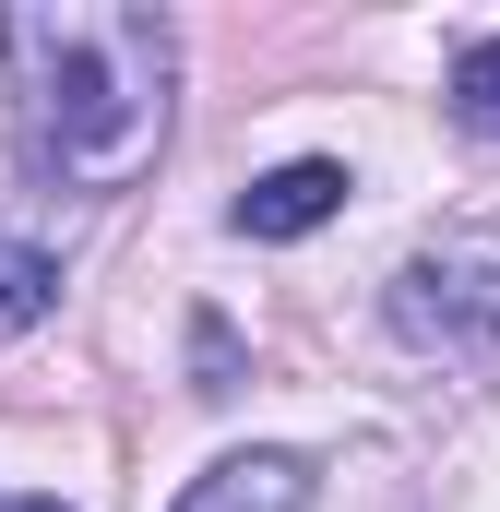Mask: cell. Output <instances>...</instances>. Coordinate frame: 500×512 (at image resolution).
Listing matches in <instances>:
<instances>
[{
    "label": "cell",
    "mask_w": 500,
    "mask_h": 512,
    "mask_svg": "<svg viewBox=\"0 0 500 512\" xmlns=\"http://www.w3.org/2000/svg\"><path fill=\"white\" fill-rule=\"evenodd\" d=\"M0 60H12V131H24L36 179H60V191H131L155 167L167 96H179L167 12L36 0V12H0Z\"/></svg>",
    "instance_id": "1"
},
{
    "label": "cell",
    "mask_w": 500,
    "mask_h": 512,
    "mask_svg": "<svg viewBox=\"0 0 500 512\" xmlns=\"http://www.w3.org/2000/svg\"><path fill=\"white\" fill-rule=\"evenodd\" d=\"M381 322L441 370H500V239H429L381 286Z\"/></svg>",
    "instance_id": "2"
},
{
    "label": "cell",
    "mask_w": 500,
    "mask_h": 512,
    "mask_svg": "<svg viewBox=\"0 0 500 512\" xmlns=\"http://www.w3.org/2000/svg\"><path fill=\"white\" fill-rule=\"evenodd\" d=\"M334 215H346V167H334V155H298V167H262V179H250L227 227H239V239H310V227H334Z\"/></svg>",
    "instance_id": "3"
},
{
    "label": "cell",
    "mask_w": 500,
    "mask_h": 512,
    "mask_svg": "<svg viewBox=\"0 0 500 512\" xmlns=\"http://www.w3.org/2000/svg\"><path fill=\"white\" fill-rule=\"evenodd\" d=\"M310 489H322V465L310 453H227V465H203L191 489H179V512H310Z\"/></svg>",
    "instance_id": "4"
},
{
    "label": "cell",
    "mask_w": 500,
    "mask_h": 512,
    "mask_svg": "<svg viewBox=\"0 0 500 512\" xmlns=\"http://www.w3.org/2000/svg\"><path fill=\"white\" fill-rule=\"evenodd\" d=\"M60 310V262L24 251V239H0V334H24V322H48Z\"/></svg>",
    "instance_id": "5"
},
{
    "label": "cell",
    "mask_w": 500,
    "mask_h": 512,
    "mask_svg": "<svg viewBox=\"0 0 500 512\" xmlns=\"http://www.w3.org/2000/svg\"><path fill=\"white\" fill-rule=\"evenodd\" d=\"M453 120L477 131V143H500V36H477V48L453 60Z\"/></svg>",
    "instance_id": "6"
},
{
    "label": "cell",
    "mask_w": 500,
    "mask_h": 512,
    "mask_svg": "<svg viewBox=\"0 0 500 512\" xmlns=\"http://www.w3.org/2000/svg\"><path fill=\"white\" fill-rule=\"evenodd\" d=\"M0 512H60V501H0Z\"/></svg>",
    "instance_id": "7"
}]
</instances>
